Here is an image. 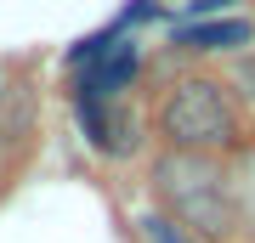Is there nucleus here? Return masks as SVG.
<instances>
[{
	"mask_svg": "<svg viewBox=\"0 0 255 243\" xmlns=\"http://www.w3.org/2000/svg\"><path fill=\"white\" fill-rule=\"evenodd\" d=\"M159 136L170 147H193V153L233 147L238 142L233 90L221 80H182V85H170L164 102H159Z\"/></svg>",
	"mask_w": 255,
	"mask_h": 243,
	"instance_id": "f03ea898",
	"label": "nucleus"
},
{
	"mask_svg": "<svg viewBox=\"0 0 255 243\" xmlns=\"http://www.w3.org/2000/svg\"><path fill=\"white\" fill-rule=\"evenodd\" d=\"M74 108H80V125H85V136H91L102 153H130L136 130H130L125 119H114L102 96H85V90H80V96H74Z\"/></svg>",
	"mask_w": 255,
	"mask_h": 243,
	"instance_id": "7ed1b4c3",
	"label": "nucleus"
},
{
	"mask_svg": "<svg viewBox=\"0 0 255 243\" xmlns=\"http://www.w3.org/2000/svg\"><path fill=\"white\" fill-rule=\"evenodd\" d=\"M0 136H6V125H0Z\"/></svg>",
	"mask_w": 255,
	"mask_h": 243,
	"instance_id": "6e6552de",
	"label": "nucleus"
},
{
	"mask_svg": "<svg viewBox=\"0 0 255 243\" xmlns=\"http://www.w3.org/2000/svg\"><path fill=\"white\" fill-rule=\"evenodd\" d=\"M153 192L164 198L176 221L187 232H204V238H227L238 215H233V187H227V170H221L216 153H193V147H164L153 159Z\"/></svg>",
	"mask_w": 255,
	"mask_h": 243,
	"instance_id": "f257e3e1",
	"label": "nucleus"
},
{
	"mask_svg": "<svg viewBox=\"0 0 255 243\" xmlns=\"http://www.w3.org/2000/svg\"><path fill=\"white\" fill-rule=\"evenodd\" d=\"M142 232L153 238V243H193L182 232V221H170V215H142Z\"/></svg>",
	"mask_w": 255,
	"mask_h": 243,
	"instance_id": "423d86ee",
	"label": "nucleus"
},
{
	"mask_svg": "<svg viewBox=\"0 0 255 243\" xmlns=\"http://www.w3.org/2000/svg\"><path fill=\"white\" fill-rule=\"evenodd\" d=\"M221 6H233V0H182L187 17H210V11H221Z\"/></svg>",
	"mask_w": 255,
	"mask_h": 243,
	"instance_id": "0eeeda50",
	"label": "nucleus"
},
{
	"mask_svg": "<svg viewBox=\"0 0 255 243\" xmlns=\"http://www.w3.org/2000/svg\"><path fill=\"white\" fill-rule=\"evenodd\" d=\"M227 187H233V215H238V232H250V238H255V147H244V153L233 159Z\"/></svg>",
	"mask_w": 255,
	"mask_h": 243,
	"instance_id": "39448f33",
	"label": "nucleus"
},
{
	"mask_svg": "<svg viewBox=\"0 0 255 243\" xmlns=\"http://www.w3.org/2000/svg\"><path fill=\"white\" fill-rule=\"evenodd\" d=\"M255 28L244 17H221V23H182L176 28V45L182 51H238V45H250Z\"/></svg>",
	"mask_w": 255,
	"mask_h": 243,
	"instance_id": "20e7f679",
	"label": "nucleus"
}]
</instances>
